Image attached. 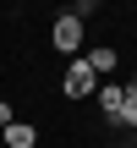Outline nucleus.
Returning a JSON list of instances; mask_svg holds the SVG:
<instances>
[{
    "label": "nucleus",
    "instance_id": "1",
    "mask_svg": "<svg viewBox=\"0 0 137 148\" xmlns=\"http://www.w3.org/2000/svg\"><path fill=\"white\" fill-rule=\"evenodd\" d=\"M49 49H60V55H77L82 49V16H55L49 22Z\"/></svg>",
    "mask_w": 137,
    "mask_h": 148
},
{
    "label": "nucleus",
    "instance_id": "2",
    "mask_svg": "<svg viewBox=\"0 0 137 148\" xmlns=\"http://www.w3.org/2000/svg\"><path fill=\"white\" fill-rule=\"evenodd\" d=\"M93 88H99L93 66H88V60H71L66 77H60V93H66V99H93Z\"/></svg>",
    "mask_w": 137,
    "mask_h": 148
},
{
    "label": "nucleus",
    "instance_id": "3",
    "mask_svg": "<svg viewBox=\"0 0 137 148\" xmlns=\"http://www.w3.org/2000/svg\"><path fill=\"white\" fill-rule=\"evenodd\" d=\"M93 104H99V115L115 126V115H121V82H99V88H93Z\"/></svg>",
    "mask_w": 137,
    "mask_h": 148
},
{
    "label": "nucleus",
    "instance_id": "4",
    "mask_svg": "<svg viewBox=\"0 0 137 148\" xmlns=\"http://www.w3.org/2000/svg\"><path fill=\"white\" fill-rule=\"evenodd\" d=\"M82 60H88V66H93V77H110V71H115V66H121V55H115V49H110V44H93V49H88V55H82Z\"/></svg>",
    "mask_w": 137,
    "mask_h": 148
},
{
    "label": "nucleus",
    "instance_id": "5",
    "mask_svg": "<svg viewBox=\"0 0 137 148\" xmlns=\"http://www.w3.org/2000/svg\"><path fill=\"white\" fill-rule=\"evenodd\" d=\"M0 137H5V148H38V126H27V121H11Z\"/></svg>",
    "mask_w": 137,
    "mask_h": 148
},
{
    "label": "nucleus",
    "instance_id": "6",
    "mask_svg": "<svg viewBox=\"0 0 137 148\" xmlns=\"http://www.w3.org/2000/svg\"><path fill=\"white\" fill-rule=\"evenodd\" d=\"M11 121H16V104H5V99H0V132H5Z\"/></svg>",
    "mask_w": 137,
    "mask_h": 148
}]
</instances>
